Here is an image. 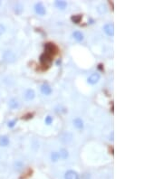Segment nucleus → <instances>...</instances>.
Returning <instances> with one entry per match:
<instances>
[{
  "label": "nucleus",
  "instance_id": "obj_4",
  "mask_svg": "<svg viewBox=\"0 0 163 179\" xmlns=\"http://www.w3.org/2000/svg\"><path fill=\"white\" fill-rule=\"evenodd\" d=\"M4 60L7 63H14L15 61V55L11 51H6L3 54Z\"/></svg>",
  "mask_w": 163,
  "mask_h": 179
},
{
  "label": "nucleus",
  "instance_id": "obj_3",
  "mask_svg": "<svg viewBox=\"0 0 163 179\" xmlns=\"http://www.w3.org/2000/svg\"><path fill=\"white\" fill-rule=\"evenodd\" d=\"M35 11L39 15H45L46 14V9L42 3H36L35 5Z\"/></svg>",
  "mask_w": 163,
  "mask_h": 179
},
{
  "label": "nucleus",
  "instance_id": "obj_6",
  "mask_svg": "<svg viewBox=\"0 0 163 179\" xmlns=\"http://www.w3.org/2000/svg\"><path fill=\"white\" fill-rule=\"evenodd\" d=\"M104 31L107 35L113 36V34H114V26H113V24H106L104 26Z\"/></svg>",
  "mask_w": 163,
  "mask_h": 179
},
{
  "label": "nucleus",
  "instance_id": "obj_10",
  "mask_svg": "<svg viewBox=\"0 0 163 179\" xmlns=\"http://www.w3.org/2000/svg\"><path fill=\"white\" fill-rule=\"evenodd\" d=\"M35 97V91L32 90V89H28V90L26 91V93H25V99H26V101H28V102H30V101H32V99H34Z\"/></svg>",
  "mask_w": 163,
  "mask_h": 179
},
{
  "label": "nucleus",
  "instance_id": "obj_22",
  "mask_svg": "<svg viewBox=\"0 0 163 179\" xmlns=\"http://www.w3.org/2000/svg\"><path fill=\"white\" fill-rule=\"evenodd\" d=\"M5 30H6L5 26H2V25H0V34H3L5 32Z\"/></svg>",
  "mask_w": 163,
  "mask_h": 179
},
{
  "label": "nucleus",
  "instance_id": "obj_21",
  "mask_svg": "<svg viewBox=\"0 0 163 179\" xmlns=\"http://www.w3.org/2000/svg\"><path fill=\"white\" fill-rule=\"evenodd\" d=\"M33 118V114H32V113H28V114H26V116L23 117L24 119H30V118Z\"/></svg>",
  "mask_w": 163,
  "mask_h": 179
},
{
  "label": "nucleus",
  "instance_id": "obj_2",
  "mask_svg": "<svg viewBox=\"0 0 163 179\" xmlns=\"http://www.w3.org/2000/svg\"><path fill=\"white\" fill-rule=\"evenodd\" d=\"M44 48H45L44 53H47V54H49V55H51L53 57L54 55H56L58 53V52H59V49H58L57 45H54V43H46V44H45Z\"/></svg>",
  "mask_w": 163,
  "mask_h": 179
},
{
  "label": "nucleus",
  "instance_id": "obj_5",
  "mask_svg": "<svg viewBox=\"0 0 163 179\" xmlns=\"http://www.w3.org/2000/svg\"><path fill=\"white\" fill-rule=\"evenodd\" d=\"M100 78H101V76H100L99 73L93 72V73H92V74L89 76V78L87 79V82H88L89 84L94 85V84H96V83L100 81Z\"/></svg>",
  "mask_w": 163,
  "mask_h": 179
},
{
  "label": "nucleus",
  "instance_id": "obj_18",
  "mask_svg": "<svg viewBox=\"0 0 163 179\" xmlns=\"http://www.w3.org/2000/svg\"><path fill=\"white\" fill-rule=\"evenodd\" d=\"M15 13H16V14L20 15V14L22 13V11H23V6H22V5H20V4H17V5H16V7H15Z\"/></svg>",
  "mask_w": 163,
  "mask_h": 179
},
{
  "label": "nucleus",
  "instance_id": "obj_20",
  "mask_svg": "<svg viewBox=\"0 0 163 179\" xmlns=\"http://www.w3.org/2000/svg\"><path fill=\"white\" fill-rule=\"evenodd\" d=\"M15 124H16V121H15V119H14V121H9V122L7 123V126H8L9 128H14Z\"/></svg>",
  "mask_w": 163,
  "mask_h": 179
},
{
  "label": "nucleus",
  "instance_id": "obj_13",
  "mask_svg": "<svg viewBox=\"0 0 163 179\" xmlns=\"http://www.w3.org/2000/svg\"><path fill=\"white\" fill-rule=\"evenodd\" d=\"M9 144V138L7 136H0V146L7 147Z\"/></svg>",
  "mask_w": 163,
  "mask_h": 179
},
{
  "label": "nucleus",
  "instance_id": "obj_9",
  "mask_svg": "<svg viewBox=\"0 0 163 179\" xmlns=\"http://www.w3.org/2000/svg\"><path fill=\"white\" fill-rule=\"evenodd\" d=\"M73 126L77 129H84V121L83 119L80 118H75L73 119Z\"/></svg>",
  "mask_w": 163,
  "mask_h": 179
},
{
  "label": "nucleus",
  "instance_id": "obj_16",
  "mask_svg": "<svg viewBox=\"0 0 163 179\" xmlns=\"http://www.w3.org/2000/svg\"><path fill=\"white\" fill-rule=\"evenodd\" d=\"M9 107L12 109V110H15V109H16V108H18V102L16 101V99H10L9 101Z\"/></svg>",
  "mask_w": 163,
  "mask_h": 179
},
{
  "label": "nucleus",
  "instance_id": "obj_8",
  "mask_svg": "<svg viewBox=\"0 0 163 179\" xmlns=\"http://www.w3.org/2000/svg\"><path fill=\"white\" fill-rule=\"evenodd\" d=\"M41 92H42L44 95H50L52 93V88L48 83H44L42 86H41Z\"/></svg>",
  "mask_w": 163,
  "mask_h": 179
},
{
  "label": "nucleus",
  "instance_id": "obj_17",
  "mask_svg": "<svg viewBox=\"0 0 163 179\" xmlns=\"http://www.w3.org/2000/svg\"><path fill=\"white\" fill-rule=\"evenodd\" d=\"M59 158H60V156H59V154L57 152H52V154H51L52 162H57L59 160Z\"/></svg>",
  "mask_w": 163,
  "mask_h": 179
},
{
  "label": "nucleus",
  "instance_id": "obj_12",
  "mask_svg": "<svg viewBox=\"0 0 163 179\" xmlns=\"http://www.w3.org/2000/svg\"><path fill=\"white\" fill-rule=\"evenodd\" d=\"M73 37L74 38V40H76L77 42H82L84 40V34L80 31H74L73 33Z\"/></svg>",
  "mask_w": 163,
  "mask_h": 179
},
{
  "label": "nucleus",
  "instance_id": "obj_14",
  "mask_svg": "<svg viewBox=\"0 0 163 179\" xmlns=\"http://www.w3.org/2000/svg\"><path fill=\"white\" fill-rule=\"evenodd\" d=\"M82 18H83L82 15H73L71 16V21L74 24H79L82 21Z\"/></svg>",
  "mask_w": 163,
  "mask_h": 179
},
{
  "label": "nucleus",
  "instance_id": "obj_23",
  "mask_svg": "<svg viewBox=\"0 0 163 179\" xmlns=\"http://www.w3.org/2000/svg\"><path fill=\"white\" fill-rule=\"evenodd\" d=\"M101 66H103V65H101V64H99V67H98V68H99L100 70H104L103 67H101Z\"/></svg>",
  "mask_w": 163,
  "mask_h": 179
},
{
  "label": "nucleus",
  "instance_id": "obj_1",
  "mask_svg": "<svg viewBox=\"0 0 163 179\" xmlns=\"http://www.w3.org/2000/svg\"><path fill=\"white\" fill-rule=\"evenodd\" d=\"M39 62L41 64V65L43 66V68L45 70H47L48 68H50V66L52 65L53 63V56L44 53L40 55L39 57Z\"/></svg>",
  "mask_w": 163,
  "mask_h": 179
},
{
  "label": "nucleus",
  "instance_id": "obj_15",
  "mask_svg": "<svg viewBox=\"0 0 163 179\" xmlns=\"http://www.w3.org/2000/svg\"><path fill=\"white\" fill-rule=\"evenodd\" d=\"M58 154H59L60 158H62V159H66V158L69 156L68 151H67L65 148H61V149H60V152H59Z\"/></svg>",
  "mask_w": 163,
  "mask_h": 179
},
{
  "label": "nucleus",
  "instance_id": "obj_11",
  "mask_svg": "<svg viewBox=\"0 0 163 179\" xmlns=\"http://www.w3.org/2000/svg\"><path fill=\"white\" fill-rule=\"evenodd\" d=\"M54 6L61 10H64L66 7H67V2L64 1V0H57V1L54 2Z\"/></svg>",
  "mask_w": 163,
  "mask_h": 179
},
{
  "label": "nucleus",
  "instance_id": "obj_19",
  "mask_svg": "<svg viewBox=\"0 0 163 179\" xmlns=\"http://www.w3.org/2000/svg\"><path fill=\"white\" fill-rule=\"evenodd\" d=\"M53 121H54V118H53L52 116H47L46 118V119H45V122H46V125H51Z\"/></svg>",
  "mask_w": 163,
  "mask_h": 179
},
{
  "label": "nucleus",
  "instance_id": "obj_7",
  "mask_svg": "<svg viewBox=\"0 0 163 179\" xmlns=\"http://www.w3.org/2000/svg\"><path fill=\"white\" fill-rule=\"evenodd\" d=\"M65 179H79V175L74 170H68L65 174Z\"/></svg>",
  "mask_w": 163,
  "mask_h": 179
}]
</instances>
